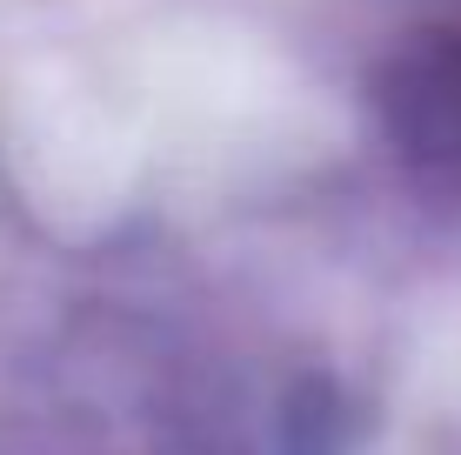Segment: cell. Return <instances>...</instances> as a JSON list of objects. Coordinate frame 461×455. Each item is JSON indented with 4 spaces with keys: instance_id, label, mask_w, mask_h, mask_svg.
I'll return each instance as SVG.
<instances>
[{
    "instance_id": "1",
    "label": "cell",
    "mask_w": 461,
    "mask_h": 455,
    "mask_svg": "<svg viewBox=\"0 0 461 455\" xmlns=\"http://www.w3.org/2000/svg\"><path fill=\"white\" fill-rule=\"evenodd\" d=\"M381 114L402 154L435 187L461 195V27L408 47L381 81Z\"/></svg>"
}]
</instances>
